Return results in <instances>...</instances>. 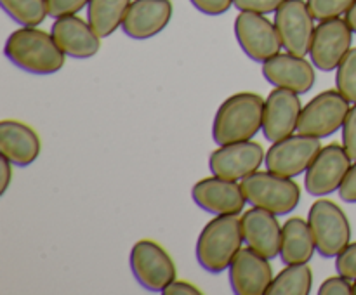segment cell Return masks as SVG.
<instances>
[{"label":"cell","instance_id":"obj_1","mask_svg":"<svg viewBox=\"0 0 356 295\" xmlns=\"http://www.w3.org/2000/svg\"><path fill=\"white\" fill-rule=\"evenodd\" d=\"M6 58L31 75H52L65 66L66 54L56 44L52 33L37 26H23L9 35L3 47Z\"/></svg>","mask_w":356,"mask_h":295},{"label":"cell","instance_id":"obj_2","mask_svg":"<svg viewBox=\"0 0 356 295\" xmlns=\"http://www.w3.org/2000/svg\"><path fill=\"white\" fill-rule=\"evenodd\" d=\"M264 99L259 94L238 92L219 106L212 121V139L216 144L252 141L263 130Z\"/></svg>","mask_w":356,"mask_h":295},{"label":"cell","instance_id":"obj_3","mask_svg":"<svg viewBox=\"0 0 356 295\" xmlns=\"http://www.w3.org/2000/svg\"><path fill=\"white\" fill-rule=\"evenodd\" d=\"M242 221L238 215H216L200 231L195 253L207 273L219 274L229 269L243 245Z\"/></svg>","mask_w":356,"mask_h":295},{"label":"cell","instance_id":"obj_4","mask_svg":"<svg viewBox=\"0 0 356 295\" xmlns=\"http://www.w3.org/2000/svg\"><path fill=\"white\" fill-rule=\"evenodd\" d=\"M247 203L264 208L277 215H287L301 201V189L291 177L270 172H254L240 180Z\"/></svg>","mask_w":356,"mask_h":295},{"label":"cell","instance_id":"obj_5","mask_svg":"<svg viewBox=\"0 0 356 295\" xmlns=\"http://www.w3.org/2000/svg\"><path fill=\"white\" fill-rule=\"evenodd\" d=\"M308 224L316 243V252L323 259L339 255L351 242V224L343 208L332 200L320 196L308 212Z\"/></svg>","mask_w":356,"mask_h":295},{"label":"cell","instance_id":"obj_6","mask_svg":"<svg viewBox=\"0 0 356 295\" xmlns=\"http://www.w3.org/2000/svg\"><path fill=\"white\" fill-rule=\"evenodd\" d=\"M322 148L320 137L298 132V134L273 142L266 151L264 165L270 172L294 179L301 174H306Z\"/></svg>","mask_w":356,"mask_h":295},{"label":"cell","instance_id":"obj_7","mask_svg":"<svg viewBox=\"0 0 356 295\" xmlns=\"http://www.w3.org/2000/svg\"><path fill=\"white\" fill-rule=\"evenodd\" d=\"M350 110V101L339 90H325L302 106L298 132L320 139L329 137L343 128Z\"/></svg>","mask_w":356,"mask_h":295},{"label":"cell","instance_id":"obj_8","mask_svg":"<svg viewBox=\"0 0 356 295\" xmlns=\"http://www.w3.org/2000/svg\"><path fill=\"white\" fill-rule=\"evenodd\" d=\"M131 271L148 292H163L176 280V264L169 253L152 239H139L131 250Z\"/></svg>","mask_w":356,"mask_h":295},{"label":"cell","instance_id":"obj_9","mask_svg":"<svg viewBox=\"0 0 356 295\" xmlns=\"http://www.w3.org/2000/svg\"><path fill=\"white\" fill-rule=\"evenodd\" d=\"M235 37L247 58L256 62L268 61L284 49L277 26L264 14L240 10L235 19Z\"/></svg>","mask_w":356,"mask_h":295},{"label":"cell","instance_id":"obj_10","mask_svg":"<svg viewBox=\"0 0 356 295\" xmlns=\"http://www.w3.org/2000/svg\"><path fill=\"white\" fill-rule=\"evenodd\" d=\"M275 26L289 54L306 58L315 35V17L305 0H285L275 12Z\"/></svg>","mask_w":356,"mask_h":295},{"label":"cell","instance_id":"obj_11","mask_svg":"<svg viewBox=\"0 0 356 295\" xmlns=\"http://www.w3.org/2000/svg\"><path fill=\"white\" fill-rule=\"evenodd\" d=\"M353 42V30L346 19L334 17V19L320 21L315 28L313 44L309 49L312 62L320 71H334L344 56L350 52Z\"/></svg>","mask_w":356,"mask_h":295},{"label":"cell","instance_id":"obj_12","mask_svg":"<svg viewBox=\"0 0 356 295\" xmlns=\"http://www.w3.org/2000/svg\"><path fill=\"white\" fill-rule=\"evenodd\" d=\"M351 162L350 155L346 153L344 146L329 144L322 148L316 155L309 169L306 170L305 187L312 196H325V194L339 191Z\"/></svg>","mask_w":356,"mask_h":295},{"label":"cell","instance_id":"obj_13","mask_svg":"<svg viewBox=\"0 0 356 295\" xmlns=\"http://www.w3.org/2000/svg\"><path fill=\"white\" fill-rule=\"evenodd\" d=\"M264 149L254 141L232 142V144L219 146L209 156V169L212 176L222 177L229 180H242L250 174L257 172L263 165Z\"/></svg>","mask_w":356,"mask_h":295},{"label":"cell","instance_id":"obj_14","mask_svg":"<svg viewBox=\"0 0 356 295\" xmlns=\"http://www.w3.org/2000/svg\"><path fill=\"white\" fill-rule=\"evenodd\" d=\"M302 104L294 90L275 87L264 101L263 134L270 142L289 137L298 130Z\"/></svg>","mask_w":356,"mask_h":295},{"label":"cell","instance_id":"obj_15","mask_svg":"<svg viewBox=\"0 0 356 295\" xmlns=\"http://www.w3.org/2000/svg\"><path fill=\"white\" fill-rule=\"evenodd\" d=\"M191 198L198 207L214 215H238L247 203L238 180L222 179L218 176L198 180L191 189Z\"/></svg>","mask_w":356,"mask_h":295},{"label":"cell","instance_id":"obj_16","mask_svg":"<svg viewBox=\"0 0 356 295\" xmlns=\"http://www.w3.org/2000/svg\"><path fill=\"white\" fill-rule=\"evenodd\" d=\"M229 285L236 295H263L273 281L270 259L252 248H242L229 266Z\"/></svg>","mask_w":356,"mask_h":295},{"label":"cell","instance_id":"obj_17","mask_svg":"<svg viewBox=\"0 0 356 295\" xmlns=\"http://www.w3.org/2000/svg\"><path fill=\"white\" fill-rule=\"evenodd\" d=\"M277 217V214L259 207L249 208L240 217L245 245L266 259L280 255L282 226Z\"/></svg>","mask_w":356,"mask_h":295},{"label":"cell","instance_id":"obj_18","mask_svg":"<svg viewBox=\"0 0 356 295\" xmlns=\"http://www.w3.org/2000/svg\"><path fill=\"white\" fill-rule=\"evenodd\" d=\"M313 62L294 54H277L263 62V75L271 85L306 94L313 89L316 80Z\"/></svg>","mask_w":356,"mask_h":295},{"label":"cell","instance_id":"obj_19","mask_svg":"<svg viewBox=\"0 0 356 295\" xmlns=\"http://www.w3.org/2000/svg\"><path fill=\"white\" fill-rule=\"evenodd\" d=\"M172 17L170 0H134L122 23L129 38L148 40L167 28Z\"/></svg>","mask_w":356,"mask_h":295},{"label":"cell","instance_id":"obj_20","mask_svg":"<svg viewBox=\"0 0 356 295\" xmlns=\"http://www.w3.org/2000/svg\"><path fill=\"white\" fill-rule=\"evenodd\" d=\"M51 33L59 49L73 59H89L101 49L99 35L92 30L89 21H83L76 14L58 17Z\"/></svg>","mask_w":356,"mask_h":295},{"label":"cell","instance_id":"obj_21","mask_svg":"<svg viewBox=\"0 0 356 295\" xmlns=\"http://www.w3.org/2000/svg\"><path fill=\"white\" fill-rule=\"evenodd\" d=\"M40 139L30 125L17 120L0 121V153L13 165H31L40 155Z\"/></svg>","mask_w":356,"mask_h":295},{"label":"cell","instance_id":"obj_22","mask_svg":"<svg viewBox=\"0 0 356 295\" xmlns=\"http://www.w3.org/2000/svg\"><path fill=\"white\" fill-rule=\"evenodd\" d=\"M316 250L315 238L308 221L291 217L282 226L280 259L284 264H308Z\"/></svg>","mask_w":356,"mask_h":295},{"label":"cell","instance_id":"obj_23","mask_svg":"<svg viewBox=\"0 0 356 295\" xmlns=\"http://www.w3.org/2000/svg\"><path fill=\"white\" fill-rule=\"evenodd\" d=\"M132 0H89L87 21L101 38L111 37L124 23Z\"/></svg>","mask_w":356,"mask_h":295},{"label":"cell","instance_id":"obj_24","mask_svg":"<svg viewBox=\"0 0 356 295\" xmlns=\"http://www.w3.org/2000/svg\"><path fill=\"white\" fill-rule=\"evenodd\" d=\"M313 288V273L308 264H289L271 281L268 295H308Z\"/></svg>","mask_w":356,"mask_h":295},{"label":"cell","instance_id":"obj_25","mask_svg":"<svg viewBox=\"0 0 356 295\" xmlns=\"http://www.w3.org/2000/svg\"><path fill=\"white\" fill-rule=\"evenodd\" d=\"M0 3L21 26H38L49 16L47 0H0Z\"/></svg>","mask_w":356,"mask_h":295},{"label":"cell","instance_id":"obj_26","mask_svg":"<svg viewBox=\"0 0 356 295\" xmlns=\"http://www.w3.org/2000/svg\"><path fill=\"white\" fill-rule=\"evenodd\" d=\"M336 87L350 103H356V47L350 49L337 66Z\"/></svg>","mask_w":356,"mask_h":295},{"label":"cell","instance_id":"obj_27","mask_svg":"<svg viewBox=\"0 0 356 295\" xmlns=\"http://www.w3.org/2000/svg\"><path fill=\"white\" fill-rule=\"evenodd\" d=\"M306 3L315 21H327L346 14L355 0H306Z\"/></svg>","mask_w":356,"mask_h":295},{"label":"cell","instance_id":"obj_28","mask_svg":"<svg viewBox=\"0 0 356 295\" xmlns=\"http://www.w3.org/2000/svg\"><path fill=\"white\" fill-rule=\"evenodd\" d=\"M86 6H89V0H47L49 16L54 19L80 12Z\"/></svg>","mask_w":356,"mask_h":295},{"label":"cell","instance_id":"obj_29","mask_svg":"<svg viewBox=\"0 0 356 295\" xmlns=\"http://www.w3.org/2000/svg\"><path fill=\"white\" fill-rule=\"evenodd\" d=\"M337 273L346 276L348 280H356V243H350L339 255L336 257Z\"/></svg>","mask_w":356,"mask_h":295},{"label":"cell","instance_id":"obj_30","mask_svg":"<svg viewBox=\"0 0 356 295\" xmlns=\"http://www.w3.org/2000/svg\"><path fill=\"white\" fill-rule=\"evenodd\" d=\"M343 146L350 158L356 162V103L351 106L343 125Z\"/></svg>","mask_w":356,"mask_h":295},{"label":"cell","instance_id":"obj_31","mask_svg":"<svg viewBox=\"0 0 356 295\" xmlns=\"http://www.w3.org/2000/svg\"><path fill=\"white\" fill-rule=\"evenodd\" d=\"M320 295H351L353 294V283L346 276H330L320 285Z\"/></svg>","mask_w":356,"mask_h":295},{"label":"cell","instance_id":"obj_32","mask_svg":"<svg viewBox=\"0 0 356 295\" xmlns=\"http://www.w3.org/2000/svg\"><path fill=\"white\" fill-rule=\"evenodd\" d=\"M284 2L285 0H235V7L238 10H245V12L270 14L277 12V9Z\"/></svg>","mask_w":356,"mask_h":295},{"label":"cell","instance_id":"obj_33","mask_svg":"<svg viewBox=\"0 0 356 295\" xmlns=\"http://www.w3.org/2000/svg\"><path fill=\"white\" fill-rule=\"evenodd\" d=\"M200 12L207 16H219V14L228 12L229 7L235 6V0H190Z\"/></svg>","mask_w":356,"mask_h":295},{"label":"cell","instance_id":"obj_34","mask_svg":"<svg viewBox=\"0 0 356 295\" xmlns=\"http://www.w3.org/2000/svg\"><path fill=\"white\" fill-rule=\"evenodd\" d=\"M339 196L346 203H356V162L350 167L343 184H341Z\"/></svg>","mask_w":356,"mask_h":295},{"label":"cell","instance_id":"obj_35","mask_svg":"<svg viewBox=\"0 0 356 295\" xmlns=\"http://www.w3.org/2000/svg\"><path fill=\"white\" fill-rule=\"evenodd\" d=\"M162 294H165V295H200L202 292L198 290L195 285L188 283V281L174 280L172 283H170L169 287L162 292Z\"/></svg>","mask_w":356,"mask_h":295},{"label":"cell","instance_id":"obj_36","mask_svg":"<svg viewBox=\"0 0 356 295\" xmlns=\"http://www.w3.org/2000/svg\"><path fill=\"white\" fill-rule=\"evenodd\" d=\"M0 165H2V184H0V194H6L7 187H9L10 179H13V163L2 156L0 160Z\"/></svg>","mask_w":356,"mask_h":295},{"label":"cell","instance_id":"obj_37","mask_svg":"<svg viewBox=\"0 0 356 295\" xmlns=\"http://www.w3.org/2000/svg\"><path fill=\"white\" fill-rule=\"evenodd\" d=\"M346 23L350 24V28L353 30V33H356V0L353 6L350 7V10L346 12Z\"/></svg>","mask_w":356,"mask_h":295},{"label":"cell","instance_id":"obj_38","mask_svg":"<svg viewBox=\"0 0 356 295\" xmlns=\"http://www.w3.org/2000/svg\"><path fill=\"white\" fill-rule=\"evenodd\" d=\"M353 294L356 295V280H355V283H353Z\"/></svg>","mask_w":356,"mask_h":295}]
</instances>
